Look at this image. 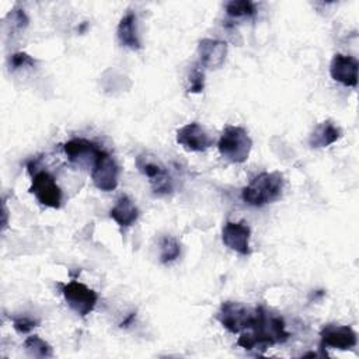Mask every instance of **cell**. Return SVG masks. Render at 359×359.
Wrapping results in <instances>:
<instances>
[{
	"mask_svg": "<svg viewBox=\"0 0 359 359\" xmlns=\"http://www.w3.org/2000/svg\"><path fill=\"white\" fill-rule=\"evenodd\" d=\"M289 337L290 334L285 328L283 318L258 306L248 327L240 332L237 345L247 351H265L271 345L285 342Z\"/></svg>",
	"mask_w": 359,
	"mask_h": 359,
	"instance_id": "6da1fadb",
	"label": "cell"
},
{
	"mask_svg": "<svg viewBox=\"0 0 359 359\" xmlns=\"http://www.w3.org/2000/svg\"><path fill=\"white\" fill-rule=\"evenodd\" d=\"M283 185L285 180L279 171L261 172L243 188L241 198L250 206H264L280 196Z\"/></svg>",
	"mask_w": 359,
	"mask_h": 359,
	"instance_id": "7a4b0ae2",
	"label": "cell"
},
{
	"mask_svg": "<svg viewBox=\"0 0 359 359\" xmlns=\"http://www.w3.org/2000/svg\"><path fill=\"white\" fill-rule=\"evenodd\" d=\"M252 147V140L248 136L247 130L241 126H233L229 125L223 129L219 143H217V149L220 151V154L231 161V163H244L251 151Z\"/></svg>",
	"mask_w": 359,
	"mask_h": 359,
	"instance_id": "3957f363",
	"label": "cell"
},
{
	"mask_svg": "<svg viewBox=\"0 0 359 359\" xmlns=\"http://www.w3.org/2000/svg\"><path fill=\"white\" fill-rule=\"evenodd\" d=\"M136 167L149 178L151 189L156 195H168L172 192V180L167 168L153 156L139 154L136 157Z\"/></svg>",
	"mask_w": 359,
	"mask_h": 359,
	"instance_id": "277c9868",
	"label": "cell"
},
{
	"mask_svg": "<svg viewBox=\"0 0 359 359\" xmlns=\"http://www.w3.org/2000/svg\"><path fill=\"white\" fill-rule=\"evenodd\" d=\"M62 293L69 307L81 317L90 314L94 310L98 300V296L93 289L77 280H72L63 285Z\"/></svg>",
	"mask_w": 359,
	"mask_h": 359,
	"instance_id": "5b68a950",
	"label": "cell"
},
{
	"mask_svg": "<svg viewBox=\"0 0 359 359\" xmlns=\"http://www.w3.org/2000/svg\"><path fill=\"white\" fill-rule=\"evenodd\" d=\"M29 192L35 195L38 202L48 208H60L62 203V191L56 184V180L48 171H36L32 175V182Z\"/></svg>",
	"mask_w": 359,
	"mask_h": 359,
	"instance_id": "8992f818",
	"label": "cell"
},
{
	"mask_svg": "<svg viewBox=\"0 0 359 359\" xmlns=\"http://www.w3.org/2000/svg\"><path fill=\"white\" fill-rule=\"evenodd\" d=\"M118 165L115 160L104 150L98 153V156L94 160L91 178L94 185L100 191H114L118 187Z\"/></svg>",
	"mask_w": 359,
	"mask_h": 359,
	"instance_id": "52a82bcc",
	"label": "cell"
},
{
	"mask_svg": "<svg viewBox=\"0 0 359 359\" xmlns=\"http://www.w3.org/2000/svg\"><path fill=\"white\" fill-rule=\"evenodd\" d=\"M254 311L248 310L244 304L236 302H224L217 313L220 324L233 334H240L245 330L252 318Z\"/></svg>",
	"mask_w": 359,
	"mask_h": 359,
	"instance_id": "ba28073f",
	"label": "cell"
},
{
	"mask_svg": "<svg viewBox=\"0 0 359 359\" xmlns=\"http://www.w3.org/2000/svg\"><path fill=\"white\" fill-rule=\"evenodd\" d=\"M177 143L189 151H203L213 144V140L202 125L191 122L177 130Z\"/></svg>",
	"mask_w": 359,
	"mask_h": 359,
	"instance_id": "9c48e42d",
	"label": "cell"
},
{
	"mask_svg": "<svg viewBox=\"0 0 359 359\" xmlns=\"http://www.w3.org/2000/svg\"><path fill=\"white\" fill-rule=\"evenodd\" d=\"M251 229L245 222H227L222 230V240L226 247L241 254H250Z\"/></svg>",
	"mask_w": 359,
	"mask_h": 359,
	"instance_id": "30bf717a",
	"label": "cell"
},
{
	"mask_svg": "<svg viewBox=\"0 0 359 359\" xmlns=\"http://www.w3.org/2000/svg\"><path fill=\"white\" fill-rule=\"evenodd\" d=\"M321 346H331L335 349L346 351L356 345L358 335L349 325L328 324L320 331Z\"/></svg>",
	"mask_w": 359,
	"mask_h": 359,
	"instance_id": "8fae6325",
	"label": "cell"
},
{
	"mask_svg": "<svg viewBox=\"0 0 359 359\" xmlns=\"http://www.w3.org/2000/svg\"><path fill=\"white\" fill-rule=\"evenodd\" d=\"M199 62L206 69H219L227 56V43L220 39L203 38L198 43Z\"/></svg>",
	"mask_w": 359,
	"mask_h": 359,
	"instance_id": "7c38bea8",
	"label": "cell"
},
{
	"mask_svg": "<svg viewBox=\"0 0 359 359\" xmlns=\"http://www.w3.org/2000/svg\"><path fill=\"white\" fill-rule=\"evenodd\" d=\"M358 67H359V63L353 56H346V55L338 53L331 60L330 74L335 81H338L346 87H356Z\"/></svg>",
	"mask_w": 359,
	"mask_h": 359,
	"instance_id": "4fadbf2b",
	"label": "cell"
},
{
	"mask_svg": "<svg viewBox=\"0 0 359 359\" xmlns=\"http://www.w3.org/2000/svg\"><path fill=\"white\" fill-rule=\"evenodd\" d=\"M118 39L122 46H126L132 50H137L142 48L137 28H136V14L133 11H128L119 21L116 29Z\"/></svg>",
	"mask_w": 359,
	"mask_h": 359,
	"instance_id": "5bb4252c",
	"label": "cell"
},
{
	"mask_svg": "<svg viewBox=\"0 0 359 359\" xmlns=\"http://www.w3.org/2000/svg\"><path fill=\"white\" fill-rule=\"evenodd\" d=\"M342 136V130L332 121H324L318 123L309 137V144L314 149L327 147L335 143Z\"/></svg>",
	"mask_w": 359,
	"mask_h": 359,
	"instance_id": "9a60e30c",
	"label": "cell"
},
{
	"mask_svg": "<svg viewBox=\"0 0 359 359\" xmlns=\"http://www.w3.org/2000/svg\"><path fill=\"white\" fill-rule=\"evenodd\" d=\"M109 216L121 227H129L137 220L139 209L128 195H122L116 201L115 206L109 210Z\"/></svg>",
	"mask_w": 359,
	"mask_h": 359,
	"instance_id": "2e32d148",
	"label": "cell"
},
{
	"mask_svg": "<svg viewBox=\"0 0 359 359\" xmlns=\"http://www.w3.org/2000/svg\"><path fill=\"white\" fill-rule=\"evenodd\" d=\"M65 153L67 156V158L73 163L76 161H81L84 158H93L95 160V157L98 156V153L102 150L98 147V144H95L94 142H90L87 139H81V137H76L69 140L65 146Z\"/></svg>",
	"mask_w": 359,
	"mask_h": 359,
	"instance_id": "e0dca14e",
	"label": "cell"
},
{
	"mask_svg": "<svg viewBox=\"0 0 359 359\" xmlns=\"http://www.w3.org/2000/svg\"><path fill=\"white\" fill-rule=\"evenodd\" d=\"M24 348L28 352V355L34 356V358H52L53 356L52 346L48 342H45L42 338H39L38 335L28 337L24 342Z\"/></svg>",
	"mask_w": 359,
	"mask_h": 359,
	"instance_id": "ac0fdd59",
	"label": "cell"
},
{
	"mask_svg": "<svg viewBox=\"0 0 359 359\" xmlns=\"http://www.w3.org/2000/svg\"><path fill=\"white\" fill-rule=\"evenodd\" d=\"M226 13L229 17H252L257 10L255 4L250 0H231L226 4Z\"/></svg>",
	"mask_w": 359,
	"mask_h": 359,
	"instance_id": "d6986e66",
	"label": "cell"
},
{
	"mask_svg": "<svg viewBox=\"0 0 359 359\" xmlns=\"http://www.w3.org/2000/svg\"><path fill=\"white\" fill-rule=\"evenodd\" d=\"M180 252H181V247L174 237H171V236L163 237L161 244H160V261L163 264L177 259Z\"/></svg>",
	"mask_w": 359,
	"mask_h": 359,
	"instance_id": "ffe728a7",
	"label": "cell"
},
{
	"mask_svg": "<svg viewBox=\"0 0 359 359\" xmlns=\"http://www.w3.org/2000/svg\"><path fill=\"white\" fill-rule=\"evenodd\" d=\"M205 87V74H203V70L198 66V65H194L192 70H191V74H189V87H188V91L189 93H194V94H198V93H202Z\"/></svg>",
	"mask_w": 359,
	"mask_h": 359,
	"instance_id": "44dd1931",
	"label": "cell"
},
{
	"mask_svg": "<svg viewBox=\"0 0 359 359\" xmlns=\"http://www.w3.org/2000/svg\"><path fill=\"white\" fill-rule=\"evenodd\" d=\"M36 324H38V321H35L29 317H25V316H20V317L13 318V327L20 334L29 332L32 328L36 327Z\"/></svg>",
	"mask_w": 359,
	"mask_h": 359,
	"instance_id": "7402d4cb",
	"label": "cell"
},
{
	"mask_svg": "<svg viewBox=\"0 0 359 359\" xmlns=\"http://www.w3.org/2000/svg\"><path fill=\"white\" fill-rule=\"evenodd\" d=\"M35 60L34 57H31L28 53L25 52H17L14 55H11L10 57V66L11 69H20V67H25V66H34Z\"/></svg>",
	"mask_w": 359,
	"mask_h": 359,
	"instance_id": "603a6c76",
	"label": "cell"
},
{
	"mask_svg": "<svg viewBox=\"0 0 359 359\" xmlns=\"http://www.w3.org/2000/svg\"><path fill=\"white\" fill-rule=\"evenodd\" d=\"M8 17H11V22H13V27L17 28V29H22L28 25V17L25 15L24 10L21 8H17V10H13Z\"/></svg>",
	"mask_w": 359,
	"mask_h": 359,
	"instance_id": "cb8c5ba5",
	"label": "cell"
},
{
	"mask_svg": "<svg viewBox=\"0 0 359 359\" xmlns=\"http://www.w3.org/2000/svg\"><path fill=\"white\" fill-rule=\"evenodd\" d=\"M7 226V209H6V205L3 203V229H6Z\"/></svg>",
	"mask_w": 359,
	"mask_h": 359,
	"instance_id": "d4e9b609",
	"label": "cell"
}]
</instances>
